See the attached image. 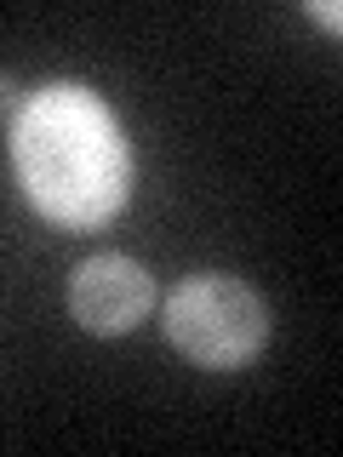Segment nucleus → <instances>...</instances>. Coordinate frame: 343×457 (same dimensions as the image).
Returning <instances> with one entry per match:
<instances>
[{
	"instance_id": "4",
	"label": "nucleus",
	"mask_w": 343,
	"mask_h": 457,
	"mask_svg": "<svg viewBox=\"0 0 343 457\" xmlns=\"http://www.w3.org/2000/svg\"><path fill=\"white\" fill-rule=\"evenodd\" d=\"M309 18H314V23H326V29H343V12L332 6V0H309Z\"/></svg>"
},
{
	"instance_id": "2",
	"label": "nucleus",
	"mask_w": 343,
	"mask_h": 457,
	"mask_svg": "<svg viewBox=\"0 0 343 457\" xmlns=\"http://www.w3.org/2000/svg\"><path fill=\"white\" fill-rule=\"evenodd\" d=\"M166 337L189 366L240 371L269 343V303L240 275H195L166 297Z\"/></svg>"
},
{
	"instance_id": "5",
	"label": "nucleus",
	"mask_w": 343,
	"mask_h": 457,
	"mask_svg": "<svg viewBox=\"0 0 343 457\" xmlns=\"http://www.w3.org/2000/svg\"><path fill=\"white\" fill-rule=\"evenodd\" d=\"M12 97H18V80H12L6 69H0V109H12Z\"/></svg>"
},
{
	"instance_id": "1",
	"label": "nucleus",
	"mask_w": 343,
	"mask_h": 457,
	"mask_svg": "<svg viewBox=\"0 0 343 457\" xmlns=\"http://www.w3.org/2000/svg\"><path fill=\"white\" fill-rule=\"evenodd\" d=\"M12 166L29 206L57 228H97L132 195V154L109 104L80 80H52L12 114Z\"/></svg>"
},
{
	"instance_id": "3",
	"label": "nucleus",
	"mask_w": 343,
	"mask_h": 457,
	"mask_svg": "<svg viewBox=\"0 0 343 457\" xmlns=\"http://www.w3.org/2000/svg\"><path fill=\"white\" fill-rule=\"evenodd\" d=\"M149 309H155V275L138 257L104 252L86 257L69 275V314L92 337H126L138 320H149Z\"/></svg>"
}]
</instances>
